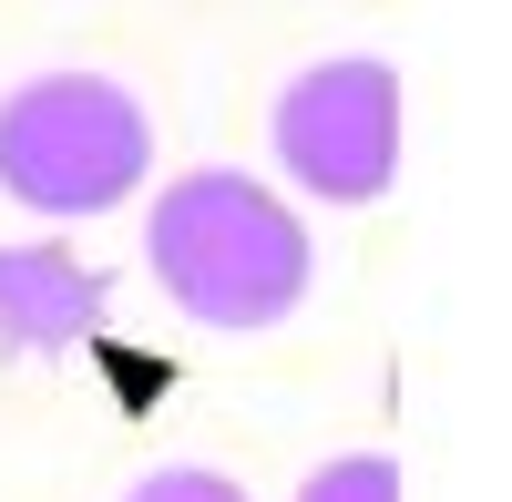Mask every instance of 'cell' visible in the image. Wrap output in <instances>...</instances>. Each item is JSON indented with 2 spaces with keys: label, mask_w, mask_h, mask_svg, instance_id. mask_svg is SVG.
I'll return each mask as SVG.
<instances>
[{
  "label": "cell",
  "mask_w": 512,
  "mask_h": 502,
  "mask_svg": "<svg viewBox=\"0 0 512 502\" xmlns=\"http://www.w3.org/2000/svg\"><path fill=\"white\" fill-rule=\"evenodd\" d=\"M144 257L164 277V298L195 328H226V339L277 328L318 277V246L297 226V205L267 195L256 175H175L164 205L144 216Z\"/></svg>",
  "instance_id": "6da1fadb"
},
{
  "label": "cell",
  "mask_w": 512,
  "mask_h": 502,
  "mask_svg": "<svg viewBox=\"0 0 512 502\" xmlns=\"http://www.w3.org/2000/svg\"><path fill=\"white\" fill-rule=\"evenodd\" d=\"M113 318V277L72 246H0V349L11 359H72Z\"/></svg>",
  "instance_id": "277c9868"
},
{
  "label": "cell",
  "mask_w": 512,
  "mask_h": 502,
  "mask_svg": "<svg viewBox=\"0 0 512 502\" xmlns=\"http://www.w3.org/2000/svg\"><path fill=\"white\" fill-rule=\"evenodd\" d=\"M154 134L144 103L103 72H41L0 103V185L31 216H103L144 185Z\"/></svg>",
  "instance_id": "7a4b0ae2"
},
{
  "label": "cell",
  "mask_w": 512,
  "mask_h": 502,
  "mask_svg": "<svg viewBox=\"0 0 512 502\" xmlns=\"http://www.w3.org/2000/svg\"><path fill=\"white\" fill-rule=\"evenodd\" d=\"M123 502H246L226 472H205V462H164V472H144Z\"/></svg>",
  "instance_id": "8992f818"
},
{
  "label": "cell",
  "mask_w": 512,
  "mask_h": 502,
  "mask_svg": "<svg viewBox=\"0 0 512 502\" xmlns=\"http://www.w3.org/2000/svg\"><path fill=\"white\" fill-rule=\"evenodd\" d=\"M277 164L318 205H379L400 175V72L369 52L308 62L277 93Z\"/></svg>",
  "instance_id": "3957f363"
},
{
  "label": "cell",
  "mask_w": 512,
  "mask_h": 502,
  "mask_svg": "<svg viewBox=\"0 0 512 502\" xmlns=\"http://www.w3.org/2000/svg\"><path fill=\"white\" fill-rule=\"evenodd\" d=\"M297 502H400V462L390 451H349V462L297 482Z\"/></svg>",
  "instance_id": "5b68a950"
}]
</instances>
